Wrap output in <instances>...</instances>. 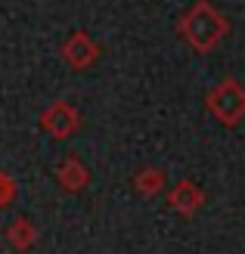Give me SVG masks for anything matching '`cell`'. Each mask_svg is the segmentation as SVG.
<instances>
[{
  "mask_svg": "<svg viewBox=\"0 0 245 254\" xmlns=\"http://www.w3.org/2000/svg\"><path fill=\"white\" fill-rule=\"evenodd\" d=\"M208 112L227 127H236L245 118V87L236 78H227L217 87H211V93L205 96Z\"/></svg>",
  "mask_w": 245,
  "mask_h": 254,
  "instance_id": "obj_2",
  "label": "cell"
},
{
  "mask_svg": "<svg viewBox=\"0 0 245 254\" xmlns=\"http://www.w3.org/2000/svg\"><path fill=\"white\" fill-rule=\"evenodd\" d=\"M62 59H66L69 68L84 71V68H90V65L99 59V44H96L87 31H75L69 41L62 44Z\"/></svg>",
  "mask_w": 245,
  "mask_h": 254,
  "instance_id": "obj_4",
  "label": "cell"
},
{
  "mask_svg": "<svg viewBox=\"0 0 245 254\" xmlns=\"http://www.w3.org/2000/svg\"><path fill=\"white\" fill-rule=\"evenodd\" d=\"M41 127L50 136L66 139L81 127V112L75 106H69V103H53V106H47L41 112Z\"/></svg>",
  "mask_w": 245,
  "mask_h": 254,
  "instance_id": "obj_3",
  "label": "cell"
},
{
  "mask_svg": "<svg viewBox=\"0 0 245 254\" xmlns=\"http://www.w3.org/2000/svg\"><path fill=\"white\" fill-rule=\"evenodd\" d=\"M134 189L143 198H156L159 192H164V174L159 168H140L134 177Z\"/></svg>",
  "mask_w": 245,
  "mask_h": 254,
  "instance_id": "obj_8",
  "label": "cell"
},
{
  "mask_svg": "<svg viewBox=\"0 0 245 254\" xmlns=\"http://www.w3.org/2000/svg\"><path fill=\"white\" fill-rule=\"evenodd\" d=\"M6 242L16 248V251H28L37 242V226L28 217H16L6 226Z\"/></svg>",
  "mask_w": 245,
  "mask_h": 254,
  "instance_id": "obj_7",
  "label": "cell"
},
{
  "mask_svg": "<svg viewBox=\"0 0 245 254\" xmlns=\"http://www.w3.org/2000/svg\"><path fill=\"white\" fill-rule=\"evenodd\" d=\"M177 31L196 53H211V50L230 34V22L211 0H196V3L180 16Z\"/></svg>",
  "mask_w": 245,
  "mask_h": 254,
  "instance_id": "obj_1",
  "label": "cell"
},
{
  "mask_svg": "<svg viewBox=\"0 0 245 254\" xmlns=\"http://www.w3.org/2000/svg\"><path fill=\"white\" fill-rule=\"evenodd\" d=\"M167 205L177 214H183V217H192V214L205 205V192H202V186H196L192 180H180L171 192H167Z\"/></svg>",
  "mask_w": 245,
  "mask_h": 254,
  "instance_id": "obj_5",
  "label": "cell"
},
{
  "mask_svg": "<svg viewBox=\"0 0 245 254\" xmlns=\"http://www.w3.org/2000/svg\"><path fill=\"white\" fill-rule=\"evenodd\" d=\"M56 180H59V186L66 189V192H81V189L90 183V171H87V164H84L81 158L69 155V158H62V161H59V168H56Z\"/></svg>",
  "mask_w": 245,
  "mask_h": 254,
  "instance_id": "obj_6",
  "label": "cell"
},
{
  "mask_svg": "<svg viewBox=\"0 0 245 254\" xmlns=\"http://www.w3.org/2000/svg\"><path fill=\"white\" fill-rule=\"evenodd\" d=\"M16 192H19L16 180H12V177H9L6 171H0V211L9 208L12 201H16Z\"/></svg>",
  "mask_w": 245,
  "mask_h": 254,
  "instance_id": "obj_9",
  "label": "cell"
}]
</instances>
